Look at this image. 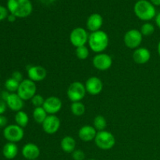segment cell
Masks as SVG:
<instances>
[{"mask_svg":"<svg viewBox=\"0 0 160 160\" xmlns=\"http://www.w3.org/2000/svg\"><path fill=\"white\" fill-rule=\"evenodd\" d=\"M7 8L11 14L18 18H26L33 11L30 0H8Z\"/></svg>","mask_w":160,"mask_h":160,"instance_id":"cell-1","label":"cell"},{"mask_svg":"<svg viewBox=\"0 0 160 160\" xmlns=\"http://www.w3.org/2000/svg\"><path fill=\"white\" fill-rule=\"evenodd\" d=\"M88 46L92 52L95 53H102L109 46V38L107 33L104 31H95L89 34Z\"/></svg>","mask_w":160,"mask_h":160,"instance_id":"cell-2","label":"cell"},{"mask_svg":"<svg viewBox=\"0 0 160 160\" xmlns=\"http://www.w3.org/2000/svg\"><path fill=\"white\" fill-rule=\"evenodd\" d=\"M134 12L139 20L146 22L152 20L156 16V7L148 0H138L134 4Z\"/></svg>","mask_w":160,"mask_h":160,"instance_id":"cell-3","label":"cell"},{"mask_svg":"<svg viewBox=\"0 0 160 160\" xmlns=\"http://www.w3.org/2000/svg\"><path fill=\"white\" fill-rule=\"evenodd\" d=\"M94 141L96 146L102 150L112 149L116 144L114 135L107 131H98Z\"/></svg>","mask_w":160,"mask_h":160,"instance_id":"cell-4","label":"cell"},{"mask_svg":"<svg viewBox=\"0 0 160 160\" xmlns=\"http://www.w3.org/2000/svg\"><path fill=\"white\" fill-rule=\"evenodd\" d=\"M17 93L23 101L31 100L37 94L36 83L30 79H24L20 83Z\"/></svg>","mask_w":160,"mask_h":160,"instance_id":"cell-5","label":"cell"},{"mask_svg":"<svg viewBox=\"0 0 160 160\" xmlns=\"http://www.w3.org/2000/svg\"><path fill=\"white\" fill-rule=\"evenodd\" d=\"M86 92L85 85L80 81H74L68 87L67 95L69 99L72 102H81V100L85 97Z\"/></svg>","mask_w":160,"mask_h":160,"instance_id":"cell-6","label":"cell"},{"mask_svg":"<svg viewBox=\"0 0 160 160\" xmlns=\"http://www.w3.org/2000/svg\"><path fill=\"white\" fill-rule=\"evenodd\" d=\"M143 40V35L139 30L131 29L125 33L123 36V42L128 48L136 49L139 48Z\"/></svg>","mask_w":160,"mask_h":160,"instance_id":"cell-7","label":"cell"},{"mask_svg":"<svg viewBox=\"0 0 160 160\" xmlns=\"http://www.w3.org/2000/svg\"><path fill=\"white\" fill-rule=\"evenodd\" d=\"M3 136L9 142L17 143L23 139L24 131L23 128L17 124L8 125L3 130Z\"/></svg>","mask_w":160,"mask_h":160,"instance_id":"cell-8","label":"cell"},{"mask_svg":"<svg viewBox=\"0 0 160 160\" xmlns=\"http://www.w3.org/2000/svg\"><path fill=\"white\" fill-rule=\"evenodd\" d=\"M89 34L86 29L83 28H76L70 34V42L75 48L84 46L88 42Z\"/></svg>","mask_w":160,"mask_h":160,"instance_id":"cell-9","label":"cell"},{"mask_svg":"<svg viewBox=\"0 0 160 160\" xmlns=\"http://www.w3.org/2000/svg\"><path fill=\"white\" fill-rule=\"evenodd\" d=\"M94 67L100 71H106L111 68L112 65V59L109 54L102 52L98 53L92 59Z\"/></svg>","mask_w":160,"mask_h":160,"instance_id":"cell-10","label":"cell"},{"mask_svg":"<svg viewBox=\"0 0 160 160\" xmlns=\"http://www.w3.org/2000/svg\"><path fill=\"white\" fill-rule=\"evenodd\" d=\"M42 107L45 109L48 115H56L62 109V100L56 96H50L45 98Z\"/></svg>","mask_w":160,"mask_h":160,"instance_id":"cell-11","label":"cell"},{"mask_svg":"<svg viewBox=\"0 0 160 160\" xmlns=\"http://www.w3.org/2000/svg\"><path fill=\"white\" fill-rule=\"evenodd\" d=\"M42 125L44 132L48 134H54L60 128L61 121L56 115H48Z\"/></svg>","mask_w":160,"mask_h":160,"instance_id":"cell-12","label":"cell"},{"mask_svg":"<svg viewBox=\"0 0 160 160\" xmlns=\"http://www.w3.org/2000/svg\"><path fill=\"white\" fill-rule=\"evenodd\" d=\"M86 92L91 95H98L102 92L103 89V83L102 80L98 77H91L86 81L85 84Z\"/></svg>","mask_w":160,"mask_h":160,"instance_id":"cell-13","label":"cell"},{"mask_svg":"<svg viewBox=\"0 0 160 160\" xmlns=\"http://www.w3.org/2000/svg\"><path fill=\"white\" fill-rule=\"evenodd\" d=\"M28 79L34 82H41L47 77V70L42 66H31L28 69Z\"/></svg>","mask_w":160,"mask_h":160,"instance_id":"cell-14","label":"cell"},{"mask_svg":"<svg viewBox=\"0 0 160 160\" xmlns=\"http://www.w3.org/2000/svg\"><path fill=\"white\" fill-rule=\"evenodd\" d=\"M151 59V52L145 47H139L133 52V60L140 65L147 63Z\"/></svg>","mask_w":160,"mask_h":160,"instance_id":"cell-15","label":"cell"},{"mask_svg":"<svg viewBox=\"0 0 160 160\" xmlns=\"http://www.w3.org/2000/svg\"><path fill=\"white\" fill-rule=\"evenodd\" d=\"M103 24V18L99 13L91 14L86 21V28L91 33L100 31Z\"/></svg>","mask_w":160,"mask_h":160,"instance_id":"cell-16","label":"cell"},{"mask_svg":"<svg viewBox=\"0 0 160 160\" xmlns=\"http://www.w3.org/2000/svg\"><path fill=\"white\" fill-rule=\"evenodd\" d=\"M40 148L34 143H27L22 148V155L28 160H36L40 156Z\"/></svg>","mask_w":160,"mask_h":160,"instance_id":"cell-17","label":"cell"},{"mask_svg":"<svg viewBox=\"0 0 160 160\" xmlns=\"http://www.w3.org/2000/svg\"><path fill=\"white\" fill-rule=\"evenodd\" d=\"M97 133L98 131L95 129L93 126L84 125L81 127L78 131V137L83 142H89L95 140Z\"/></svg>","mask_w":160,"mask_h":160,"instance_id":"cell-18","label":"cell"},{"mask_svg":"<svg viewBox=\"0 0 160 160\" xmlns=\"http://www.w3.org/2000/svg\"><path fill=\"white\" fill-rule=\"evenodd\" d=\"M23 102L24 101L17 95V93H9V96L6 100L8 107L15 112H19L23 109L24 106Z\"/></svg>","mask_w":160,"mask_h":160,"instance_id":"cell-19","label":"cell"},{"mask_svg":"<svg viewBox=\"0 0 160 160\" xmlns=\"http://www.w3.org/2000/svg\"><path fill=\"white\" fill-rule=\"evenodd\" d=\"M76 140L72 136L67 135L62 138L60 142V147L66 153H72L76 149Z\"/></svg>","mask_w":160,"mask_h":160,"instance_id":"cell-20","label":"cell"},{"mask_svg":"<svg viewBox=\"0 0 160 160\" xmlns=\"http://www.w3.org/2000/svg\"><path fill=\"white\" fill-rule=\"evenodd\" d=\"M2 154L7 159H12L18 154V147L16 143L8 142L3 146Z\"/></svg>","mask_w":160,"mask_h":160,"instance_id":"cell-21","label":"cell"},{"mask_svg":"<svg viewBox=\"0 0 160 160\" xmlns=\"http://www.w3.org/2000/svg\"><path fill=\"white\" fill-rule=\"evenodd\" d=\"M48 116V113L43 107L34 108V111H33V119L36 123H39V124H42Z\"/></svg>","mask_w":160,"mask_h":160,"instance_id":"cell-22","label":"cell"},{"mask_svg":"<svg viewBox=\"0 0 160 160\" xmlns=\"http://www.w3.org/2000/svg\"><path fill=\"white\" fill-rule=\"evenodd\" d=\"M70 111L73 115L76 117H81L85 113L86 107L82 102H75L71 103Z\"/></svg>","mask_w":160,"mask_h":160,"instance_id":"cell-23","label":"cell"},{"mask_svg":"<svg viewBox=\"0 0 160 160\" xmlns=\"http://www.w3.org/2000/svg\"><path fill=\"white\" fill-rule=\"evenodd\" d=\"M15 121L18 126L23 128L28 126V123H29V117H28L26 112L20 110L19 112H17V113H16Z\"/></svg>","mask_w":160,"mask_h":160,"instance_id":"cell-24","label":"cell"},{"mask_svg":"<svg viewBox=\"0 0 160 160\" xmlns=\"http://www.w3.org/2000/svg\"><path fill=\"white\" fill-rule=\"evenodd\" d=\"M93 127L98 132L105 131L107 127V121L105 117L102 115L96 116L93 120Z\"/></svg>","mask_w":160,"mask_h":160,"instance_id":"cell-25","label":"cell"},{"mask_svg":"<svg viewBox=\"0 0 160 160\" xmlns=\"http://www.w3.org/2000/svg\"><path fill=\"white\" fill-rule=\"evenodd\" d=\"M140 32L142 33V35L145 37L152 35L155 32V26L149 22H145L141 27Z\"/></svg>","mask_w":160,"mask_h":160,"instance_id":"cell-26","label":"cell"},{"mask_svg":"<svg viewBox=\"0 0 160 160\" xmlns=\"http://www.w3.org/2000/svg\"><path fill=\"white\" fill-rule=\"evenodd\" d=\"M19 85H20V82L17 81L12 78L7 79L6 81V82H5V87H6L7 92H12V93L15 92H17Z\"/></svg>","mask_w":160,"mask_h":160,"instance_id":"cell-27","label":"cell"},{"mask_svg":"<svg viewBox=\"0 0 160 160\" xmlns=\"http://www.w3.org/2000/svg\"><path fill=\"white\" fill-rule=\"evenodd\" d=\"M89 53H90L89 49L86 45L78 47V48H76V50H75V54H76L77 57L81 60H84V59H88L89 56Z\"/></svg>","mask_w":160,"mask_h":160,"instance_id":"cell-28","label":"cell"},{"mask_svg":"<svg viewBox=\"0 0 160 160\" xmlns=\"http://www.w3.org/2000/svg\"><path fill=\"white\" fill-rule=\"evenodd\" d=\"M45 98H44V97L42 95H39V94H36L34 97L31 99V103H32L33 106L35 108L37 107H42L43 106L44 102H45Z\"/></svg>","mask_w":160,"mask_h":160,"instance_id":"cell-29","label":"cell"},{"mask_svg":"<svg viewBox=\"0 0 160 160\" xmlns=\"http://www.w3.org/2000/svg\"><path fill=\"white\" fill-rule=\"evenodd\" d=\"M72 154V158L73 160H84L85 159V153L81 149H75Z\"/></svg>","mask_w":160,"mask_h":160,"instance_id":"cell-30","label":"cell"},{"mask_svg":"<svg viewBox=\"0 0 160 160\" xmlns=\"http://www.w3.org/2000/svg\"><path fill=\"white\" fill-rule=\"evenodd\" d=\"M8 9L2 6H0V21L8 17Z\"/></svg>","mask_w":160,"mask_h":160,"instance_id":"cell-31","label":"cell"},{"mask_svg":"<svg viewBox=\"0 0 160 160\" xmlns=\"http://www.w3.org/2000/svg\"><path fill=\"white\" fill-rule=\"evenodd\" d=\"M12 78H13L14 80H16L17 81H18V82H21V81H23V74H22L21 72L20 71H15L12 73V77H11Z\"/></svg>","mask_w":160,"mask_h":160,"instance_id":"cell-32","label":"cell"},{"mask_svg":"<svg viewBox=\"0 0 160 160\" xmlns=\"http://www.w3.org/2000/svg\"><path fill=\"white\" fill-rule=\"evenodd\" d=\"M6 102L3 100H0V115H2L6 110Z\"/></svg>","mask_w":160,"mask_h":160,"instance_id":"cell-33","label":"cell"},{"mask_svg":"<svg viewBox=\"0 0 160 160\" xmlns=\"http://www.w3.org/2000/svg\"><path fill=\"white\" fill-rule=\"evenodd\" d=\"M7 124V119L6 117L2 115H0V128H3Z\"/></svg>","mask_w":160,"mask_h":160,"instance_id":"cell-34","label":"cell"},{"mask_svg":"<svg viewBox=\"0 0 160 160\" xmlns=\"http://www.w3.org/2000/svg\"><path fill=\"white\" fill-rule=\"evenodd\" d=\"M155 21H156V26L160 29V12L156 14V17H155Z\"/></svg>","mask_w":160,"mask_h":160,"instance_id":"cell-35","label":"cell"},{"mask_svg":"<svg viewBox=\"0 0 160 160\" xmlns=\"http://www.w3.org/2000/svg\"><path fill=\"white\" fill-rule=\"evenodd\" d=\"M7 19L9 22H14L16 20V19H17V17H16L14 15H12V14L10 13V15L8 16Z\"/></svg>","mask_w":160,"mask_h":160,"instance_id":"cell-36","label":"cell"},{"mask_svg":"<svg viewBox=\"0 0 160 160\" xmlns=\"http://www.w3.org/2000/svg\"><path fill=\"white\" fill-rule=\"evenodd\" d=\"M9 92H2V97L3 101L6 102V98H8V96H9Z\"/></svg>","mask_w":160,"mask_h":160,"instance_id":"cell-37","label":"cell"},{"mask_svg":"<svg viewBox=\"0 0 160 160\" xmlns=\"http://www.w3.org/2000/svg\"><path fill=\"white\" fill-rule=\"evenodd\" d=\"M55 0H41V2H42V3H44V4H46V5H49V4H52V2H54Z\"/></svg>","mask_w":160,"mask_h":160,"instance_id":"cell-38","label":"cell"},{"mask_svg":"<svg viewBox=\"0 0 160 160\" xmlns=\"http://www.w3.org/2000/svg\"><path fill=\"white\" fill-rule=\"evenodd\" d=\"M150 2H151L154 6H160V0H150Z\"/></svg>","mask_w":160,"mask_h":160,"instance_id":"cell-39","label":"cell"},{"mask_svg":"<svg viewBox=\"0 0 160 160\" xmlns=\"http://www.w3.org/2000/svg\"><path fill=\"white\" fill-rule=\"evenodd\" d=\"M157 51H158V54H159V56H160V41L159 42V43H158V45H157Z\"/></svg>","mask_w":160,"mask_h":160,"instance_id":"cell-40","label":"cell"},{"mask_svg":"<svg viewBox=\"0 0 160 160\" xmlns=\"http://www.w3.org/2000/svg\"><path fill=\"white\" fill-rule=\"evenodd\" d=\"M88 160H97V159H88Z\"/></svg>","mask_w":160,"mask_h":160,"instance_id":"cell-41","label":"cell"},{"mask_svg":"<svg viewBox=\"0 0 160 160\" xmlns=\"http://www.w3.org/2000/svg\"><path fill=\"white\" fill-rule=\"evenodd\" d=\"M36 160H37V159H36Z\"/></svg>","mask_w":160,"mask_h":160,"instance_id":"cell-42","label":"cell"}]
</instances>
